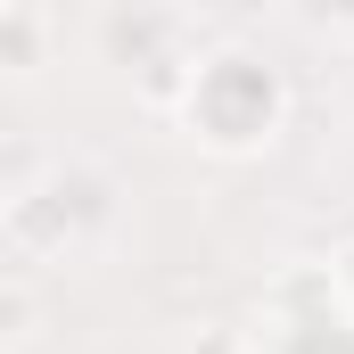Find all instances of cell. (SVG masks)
I'll use <instances>...</instances> for the list:
<instances>
[{
    "label": "cell",
    "mask_w": 354,
    "mask_h": 354,
    "mask_svg": "<svg viewBox=\"0 0 354 354\" xmlns=\"http://www.w3.org/2000/svg\"><path fill=\"white\" fill-rule=\"evenodd\" d=\"M165 115H174L206 157L248 165V157H264L272 140L288 132L297 91H288V75L272 66L264 50H248V41H214V50H198V58L181 66V91H174Z\"/></svg>",
    "instance_id": "6da1fadb"
},
{
    "label": "cell",
    "mask_w": 354,
    "mask_h": 354,
    "mask_svg": "<svg viewBox=\"0 0 354 354\" xmlns=\"http://www.w3.org/2000/svg\"><path fill=\"white\" fill-rule=\"evenodd\" d=\"M115 223H124V181L91 157H66L50 174H33L8 214H0V239L17 264H41V272H66V264H91L115 248Z\"/></svg>",
    "instance_id": "7a4b0ae2"
},
{
    "label": "cell",
    "mask_w": 354,
    "mask_h": 354,
    "mask_svg": "<svg viewBox=\"0 0 354 354\" xmlns=\"http://www.w3.org/2000/svg\"><path fill=\"white\" fill-rule=\"evenodd\" d=\"M248 354H354V313L338 305L330 264H280L256 305Z\"/></svg>",
    "instance_id": "3957f363"
},
{
    "label": "cell",
    "mask_w": 354,
    "mask_h": 354,
    "mask_svg": "<svg viewBox=\"0 0 354 354\" xmlns=\"http://www.w3.org/2000/svg\"><path fill=\"white\" fill-rule=\"evenodd\" d=\"M50 50H58V25L41 0H0V75L8 83H33L50 75Z\"/></svg>",
    "instance_id": "277c9868"
},
{
    "label": "cell",
    "mask_w": 354,
    "mask_h": 354,
    "mask_svg": "<svg viewBox=\"0 0 354 354\" xmlns=\"http://www.w3.org/2000/svg\"><path fill=\"white\" fill-rule=\"evenodd\" d=\"M280 8L313 33H354V0H280Z\"/></svg>",
    "instance_id": "5b68a950"
},
{
    "label": "cell",
    "mask_w": 354,
    "mask_h": 354,
    "mask_svg": "<svg viewBox=\"0 0 354 354\" xmlns=\"http://www.w3.org/2000/svg\"><path fill=\"white\" fill-rule=\"evenodd\" d=\"M330 280H338V305L354 313V239L338 248V256H330Z\"/></svg>",
    "instance_id": "8992f818"
}]
</instances>
